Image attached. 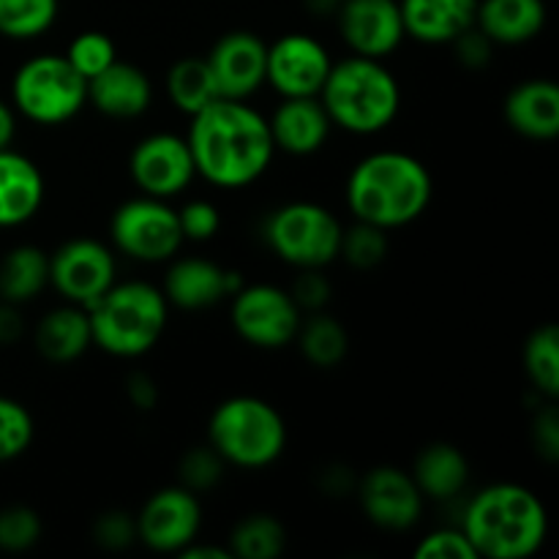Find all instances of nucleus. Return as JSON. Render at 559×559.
I'll return each instance as SVG.
<instances>
[{"instance_id": "f257e3e1", "label": "nucleus", "mask_w": 559, "mask_h": 559, "mask_svg": "<svg viewBox=\"0 0 559 559\" xmlns=\"http://www.w3.org/2000/svg\"><path fill=\"white\" fill-rule=\"evenodd\" d=\"M189 151L197 175L218 189H243L271 167V126L254 107L240 98H216L191 115Z\"/></svg>"}, {"instance_id": "f03ea898", "label": "nucleus", "mask_w": 559, "mask_h": 559, "mask_svg": "<svg viewBox=\"0 0 559 559\" xmlns=\"http://www.w3.org/2000/svg\"><path fill=\"white\" fill-rule=\"evenodd\" d=\"M435 194V180L420 158L404 151H377L355 164L347 180V205L355 222L399 229L420 218Z\"/></svg>"}, {"instance_id": "7ed1b4c3", "label": "nucleus", "mask_w": 559, "mask_h": 559, "mask_svg": "<svg viewBox=\"0 0 559 559\" xmlns=\"http://www.w3.org/2000/svg\"><path fill=\"white\" fill-rule=\"evenodd\" d=\"M462 533L475 555L489 559H524L544 546L549 516L533 489L519 484H495L469 500Z\"/></svg>"}, {"instance_id": "20e7f679", "label": "nucleus", "mask_w": 559, "mask_h": 559, "mask_svg": "<svg viewBox=\"0 0 559 559\" xmlns=\"http://www.w3.org/2000/svg\"><path fill=\"white\" fill-rule=\"evenodd\" d=\"M320 102L333 126L366 136L388 129L396 120L402 87L382 60L353 55L331 66Z\"/></svg>"}, {"instance_id": "39448f33", "label": "nucleus", "mask_w": 559, "mask_h": 559, "mask_svg": "<svg viewBox=\"0 0 559 559\" xmlns=\"http://www.w3.org/2000/svg\"><path fill=\"white\" fill-rule=\"evenodd\" d=\"M167 309V298L153 284H112L85 309L91 317L93 344L115 358H140L162 338Z\"/></svg>"}, {"instance_id": "423d86ee", "label": "nucleus", "mask_w": 559, "mask_h": 559, "mask_svg": "<svg viewBox=\"0 0 559 559\" xmlns=\"http://www.w3.org/2000/svg\"><path fill=\"white\" fill-rule=\"evenodd\" d=\"M207 445L240 469H262L287 448V426L271 402L233 396L218 404L207 424Z\"/></svg>"}, {"instance_id": "0eeeda50", "label": "nucleus", "mask_w": 559, "mask_h": 559, "mask_svg": "<svg viewBox=\"0 0 559 559\" xmlns=\"http://www.w3.org/2000/svg\"><path fill=\"white\" fill-rule=\"evenodd\" d=\"M11 98L22 118L38 126H60L87 104V80L66 55H36L16 69Z\"/></svg>"}, {"instance_id": "6e6552de", "label": "nucleus", "mask_w": 559, "mask_h": 559, "mask_svg": "<svg viewBox=\"0 0 559 559\" xmlns=\"http://www.w3.org/2000/svg\"><path fill=\"white\" fill-rule=\"evenodd\" d=\"M342 233L338 218L317 202H287L265 227L271 249L300 271L331 265L342 249Z\"/></svg>"}, {"instance_id": "1a4fd4ad", "label": "nucleus", "mask_w": 559, "mask_h": 559, "mask_svg": "<svg viewBox=\"0 0 559 559\" xmlns=\"http://www.w3.org/2000/svg\"><path fill=\"white\" fill-rule=\"evenodd\" d=\"M115 246L140 262H167L183 246L178 211L158 197H136L115 211L109 224Z\"/></svg>"}, {"instance_id": "9d476101", "label": "nucleus", "mask_w": 559, "mask_h": 559, "mask_svg": "<svg viewBox=\"0 0 559 559\" xmlns=\"http://www.w3.org/2000/svg\"><path fill=\"white\" fill-rule=\"evenodd\" d=\"M233 328L243 342L260 349H282L295 342L304 322L293 295L273 284H249L233 295Z\"/></svg>"}, {"instance_id": "9b49d317", "label": "nucleus", "mask_w": 559, "mask_h": 559, "mask_svg": "<svg viewBox=\"0 0 559 559\" xmlns=\"http://www.w3.org/2000/svg\"><path fill=\"white\" fill-rule=\"evenodd\" d=\"M136 522V538L162 555H180L202 527L200 500L186 486H167L147 497Z\"/></svg>"}, {"instance_id": "f8f14e48", "label": "nucleus", "mask_w": 559, "mask_h": 559, "mask_svg": "<svg viewBox=\"0 0 559 559\" xmlns=\"http://www.w3.org/2000/svg\"><path fill=\"white\" fill-rule=\"evenodd\" d=\"M49 284L69 304L87 306L115 284V257L93 238H74L49 257Z\"/></svg>"}, {"instance_id": "ddd939ff", "label": "nucleus", "mask_w": 559, "mask_h": 559, "mask_svg": "<svg viewBox=\"0 0 559 559\" xmlns=\"http://www.w3.org/2000/svg\"><path fill=\"white\" fill-rule=\"evenodd\" d=\"M333 60L309 33H287L267 47L265 82L287 96H320Z\"/></svg>"}, {"instance_id": "4468645a", "label": "nucleus", "mask_w": 559, "mask_h": 559, "mask_svg": "<svg viewBox=\"0 0 559 559\" xmlns=\"http://www.w3.org/2000/svg\"><path fill=\"white\" fill-rule=\"evenodd\" d=\"M129 169L136 189L158 200L180 194L197 175L189 142L178 134H151L136 142Z\"/></svg>"}, {"instance_id": "2eb2a0df", "label": "nucleus", "mask_w": 559, "mask_h": 559, "mask_svg": "<svg viewBox=\"0 0 559 559\" xmlns=\"http://www.w3.org/2000/svg\"><path fill=\"white\" fill-rule=\"evenodd\" d=\"M336 22L347 47L364 58H388L407 36L399 0H342Z\"/></svg>"}, {"instance_id": "dca6fc26", "label": "nucleus", "mask_w": 559, "mask_h": 559, "mask_svg": "<svg viewBox=\"0 0 559 559\" xmlns=\"http://www.w3.org/2000/svg\"><path fill=\"white\" fill-rule=\"evenodd\" d=\"M360 508L369 516L371 524L391 533H402L418 524L420 513H424V500L418 484L413 475L404 469L391 467H374L371 473L364 475L360 480Z\"/></svg>"}, {"instance_id": "f3484780", "label": "nucleus", "mask_w": 559, "mask_h": 559, "mask_svg": "<svg viewBox=\"0 0 559 559\" xmlns=\"http://www.w3.org/2000/svg\"><path fill=\"white\" fill-rule=\"evenodd\" d=\"M267 44L251 31L224 33L207 55L222 98L246 102L265 85Z\"/></svg>"}, {"instance_id": "a211bd4d", "label": "nucleus", "mask_w": 559, "mask_h": 559, "mask_svg": "<svg viewBox=\"0 0 559 559\" xmlns=\"http://www.w3.org/2000/svg\"><path fill=\"white\" fill-rule=\"evenodd\" d=\"M238 273L224 271L218 262L202 260V257H183L169 265L164 278V298L178 309L200 311L207 306L222 304L227 295L238 293L243 284L238 282Z\"/></svg>"}, {"instance_id": "6ab92c4d", "label": "nucleus", "mask_w": 559, "mask_h": 559, "mask_svg": "<svg viewBox=\"0 0 559 559\" xmlns=\"http://www.w3.org/2000/svg\"><path fill=\"white\" fill-rule=\"evenodd\" d=\"M267 126L276 151L289 156H311L325 145L333 123L320 96H287L273 109Z\"/></svg>"}, {"instance_id": "aec40b11", "label": "nucleus", "mask_w": 559, "mask_h": 559, "mask_svg": "<svg viewBox=\"0 0 559 559\" xmlns=\"http://www.w3.org/2000/svg\"><path fill=\"white\" fill-rule=\"evenodd\" d=\"M87 102L107 118L131 120L147 112L153 102L151 76L134 63L115 60L102 74L87 80Z\"/></svg>"}, {"instance_id": "412c9836", "label": "nucleus", "mask_w": 559, "mask_h": 559, "mask_svg": "<svg viewBox=\"0 0 559 559\" xmlns=\"http://www.w3.org/2000/svg\"><path fill=\"white\" fill-rule=\"evenodd\" d=\"M404 33L420 44H453L475 25L478 0H399Z\"/></svg>"}, {"instance_id": "4be33fe9", "label": "nucleus", "mask_w": 559, "mask_h": 559, "mask_svg": "<svg viewBox=\"0 0 559 559\" xmlns=\"http://www.w3.org/2000/svg\"><path fill=\"white\" fill-rule=\"evenodd\" d=\"M506 120L516 134L549 142L559 134V87L551 80H527L506 98Z\"/></svg>"}, {"instance_id": "5701e85b", "label": "nucleus", "mask_w": 559, "mask_h": 559, "mask_svg": "<svg viewBox=\"0 0 559 559\" xmlns=\"http://www.w3.org/2000/svg\"><path fill=\"white\" fill-rule=\"evenodd\" d=\"M44 202V175L22 153L0 151V227L31 222Z\"/></svg>"}, {"instance_id": "b1692460", "label": "nucleus", "mask_w": 559, "mask_h": 559, "mask_svg": "<svg viewBox=\"0 0 559 559\" xmlns=\"http://www.w3.org/2000/svg\"><path fill=\"white\" fill-rule=\"evenodd\" d=\"M475 27L491 44H506V47L527 44L546 27V3L544 0H478Z\"/></svg>"}, {"instance_id": "393cba45", "label": "nucleus", "mask_w": 559, "mask_h": 559, "mask_svg": "<svg viewBox=\"0 0 559 559\" xmlns=\"http://www.w3.org/2000/svg\"><path fill=\"white\" fill-rule=\"evenodd\" d=\"M91 344V317L76 304L52 309L36 328V347L49 364H71L82 358Z\"/></svg>"}, {"instance_id": "a878e982", "label": "nucleus", "mask_w": 559, "mask_h": 559, "mask_svg": "<svg viewBox=\"0 0 559 559\" xmlns=\"http://www.w3.org/2000/svg\"><path fill=\"white\" fill-rule=\"evenodd\" d=\"M413 480L429 500H451L467 486L469 462L451 442H431L415 459Z\"/></svg>"}, {"instance_id": "bb28decb", "label": "nucleus", "mask_w": 559, "mask_h": 559, "mask_svg": "<svg viewBox=\"0 0 559 559\" xmlns=\"http://www.w3.org/2000/svg\"><path fill=\"white\" fill-rule=\"evenodd\" d=\"M49 284V257L38 246H16L0 262V298L27 304Z\"/></svg>"}, {"instance_id": "cd10ccee", "label": "nucleus", "mask_w": 559, "mask_h": 559, "mask_svg": "<svg viewBox=\"0 0 559 559\" xmlns=\"http://www.w3.org/2000/svg\"><path fill=\"white\" fill-rule=\"evenodd\" d=\"M167 93L175 107L186 115H197L222 98L207 58H180L167 74Z\"/></svg>"}, {"instance_id": "c85d7f7f", "label": "nucleus", "mask_w": 559, "mask_h": 559, "mask_svg": "<svg viewBox=\"0 0 559 559\" xmlns=\"http://www.w3.org/2000/svg\"><path fill=\"white\" fill-rule=\"evenodd\" d=\"M298 344L304 358L317 369H333L347 358L349 336L342 322L331 314H314L298 328Z\"/></svg>"}, {"instance_id": "c756f323", "label": "nucleus", "mask_w": 559, "mask_h": 559, "mask_svg": "<svg viewBox=\"0 0 559 559\" xmlns=\"http://www.w3.org/2000/svg\"><path fill=\"white\" fill-rule=\"evenodd\" d=\"M287 544L282 522L271 513H251L229 533V551L238 559H276Z\"/></svg>"}, {"instance_id": "7c9ffc66", "label": "nucleus", "mask_w": 559, "mask_h": 559, "mask_svg": "<svg viewBox=\"0 0 559 559\" xmlns=\"http://www.w3.org/2000/svg\"><path fill=\"white\" fill-rule=\"evenodd\" d=\"M60 0H0V36L31 41L58 22Z\"/></svg>"}, {"instance_id": "2f4dec72", "label": "nucleus", "mask_w": 559, "mask_h": 559, "mask_svg": "<svg viewBox=\"0 0 559 559\" xmlns=\"http://www.w3.org/2000/svg\"><path fill=\"white\" fill-rule=\"evenodd\" d=\"M524 371L538 393L555 399L559 393V331L557 325L535 328L524 344Z\"/></svg>"}, {"instance_id": "473e14b6", "label": "nucleus", "mask_w": 559, "mask_h": 559, "mask_svg": "<svg viewBox=\"0 0 559 559\" xmlns=\"http://www.w3.org/2000/svg\"><path fill=\"white\" fill-rule=\"evenodd\" d=\"M36 426L25 404L0 396V464L14 462L31 448Z\"/></svg>"}, {"instance_id": "72a5a7b5", "label": "nucleus", "mask_w": 559, "mask_h": 559, "mask_svg": "<svg viewBox=\"0 0 559 559\" xmlns=\"http://www.w3.org/2000/svg\"><path fill=\"white\" fill-rule=\"evenodd\" d=\"M338 254L358 271L377 267L388 254V233L374 224L355 222L353 227L342 233V249Z\"/></svg>"}, {"instance_id": "f704fd0d", "label": "nucleus", "mask_w": 559, "mask_h": 559, "mask_svg": "<svg viewBox=\"0 0 559 559\" xmlns=\"http://www.w3.org/2000/svg\"><path fill=\"white\" fill-rule=\"evenodd\" d=\"M69 63L80 71L85 80L102 74L107 66H112L118 60V49H115L112 38L102 31H85L69 44V52H66Z\"/></svg>"}, {"instance_id": "c9c22d12", "label": "nucleus", "mask_w": 559, "mask_h": 559, "mask_svg": "<svg viewBox=\"0 0 559 559\" xmlns=\"http://www.w3.org/2000/svg\"><path fill=\"white\" fill-rule=\"evenodd\" d=\"M41 538V519L27 506H9L0 511V549L27 551Z\"/></svg>"}, {"instance_id": "e433bc0d", "label": "nucleus", "mask_w": 559, "mask_h": 559, "mask_svg": "<svg viewBox=\"0 0 559 559\" xmlns=\"http://www.w3.org/2000/svg\"><path fill=\"white\" fill-rule=\"evenodd\" d=\"M178 473H180V486H186V489L191 491L213 489L224 475V459L218 456L211 445L191 448V451H186L183 459H180Z\"/></svg>"}, {"instance_id": "4c0bfd02", "label": "nucleus", "mask_w": 559, "mask_h": 559, "mask_svg": "<svg viewBox=\"0 0 559 559\" xmlns=\"http://www.w3.org/2000/svg\"><path fill=\"white\" fill-rule=\"evenodd\" d=\"M178 224L183 240L205 243V240L216 238L218 227H222V216H218V207L213 202L191 200L178 211Z\"/></svg>"}, {"instance_id": "58836bf2", "label": "nucleus", "mask_w": 559, "mask_h": 559, "mask_svg": "<svg viewBox=\"0 0 559 559\" xmlns=\"http://www.w3.org/2000/svg\"><path fill=\"white\" fill-rule=\"evenodd\" d=\"M418 559H478L473 544L467 540V535L462 533V527L451 530H435V533L426 535L424 540L415 549Z\"/></svg>"}, {"instance_id": "ea45409f", "label": "nucleus", "mask_w": 559, "mask_h": 559, "mask_svg": "<svg viewBox=\"0 0 559 559\" xmlns=\"http://www.w3.org/2000/svg\"><path fill=\"white\" fill-rule=\"evenodd\" d=\"M93 538L104 549H126L136 540V522L123 511H109L93 524Z\"/></svg>"}, {"instance_id": "a19ab883", "label": "nucleus", "mask_w": 559, "mask_h": 559, "mask_svg": "<svg viewBox=\"0 0 559 559\" xmlns=\"http://www.w3.org/2000/svg\"><path fill=\"white\" fill-rule=\"evenodd\" d=\"M289 295H293L295 304L300 306V311L304 309L317 311L331 300V284H328V278L322 276L320 267H306V271L298 276V282H295L293 293Z\"/></svg>"}, {"instance_id": "79ce46f5", "label": "nucleus", "mask_w": 559, "mask_h": 559, "mask_svg": "<svg viewBox=\"0 0 559 559\" xmlns=\"http://www.w3.org/2000/svg\"><path fill=\"white\" fill-rule=\"evenodd\" d=\"M453 47H456L459 63L467 66V69H484V66L491 63V47L495 44L473 25L453 41Z\"/></svg>"}, {"instance_id": "37998d69", "label": "nucleus", "mask_w": 559, "mask_h": 559, "mask_svg": "<svg viewBox=\"0 0 559 559\" xmlns=\"http://www.w3.org/2000/svg\"><path fill=\"white\" fill-rule=\"evenodd\" d=\"M533 442L538 456L546 462H557L559 459V415L555 407L540 409L538 418L533 420Z\"/></svg>"}, {"instance_id": "c03bdc74", "label": "nucleus", "mask_w": 559, "mask_h": 559, "mask_svg": "<svg viewBox=\"0 0 559 559\" xmlns=\"http://www.w3.org/2000/svg\"><path fill=\"white\" fill-rule=\"evenodd\" d=\"M126 393H129V399L134 402L136 409H153V404H156L158 399L156 385H153V380L145 374V371H134V374L129 377V388H126Z\"/></svg>"}, {"instance_id": "a18cd8bd", "label": "nucleus", "mask_w": 559, "mask_h": 559, "mask_svg": "<svg viewBox=\"0 0 559 559\" xmlns=\"http://www.w3.org/2000/svg\"><path fill=\"white\" fill-rule=\"evenodd\" d=\"M22 336V317L14 304H0V344H11Z\"/></svg>"}, {"instance_id": "49530a36", "label": "nucleus", "mask_w": 559, "mask_h": 559, "mask_svg": "<svg viewBox=\"0 0 559 559\" xmlns=\"http://www.w3.org/2000/svg\"><path fill=\"white\" fill-rule=\"evenodd\" d=\"M183 559H233V551L224 549V546H207V544H189L180 551Z\"/></svg>"}, {"instance_id": "de8ad7c7", "label": "nucleus", "mask_w": 559, "mask_h": 559, "mask_svg": "<svg viewBox=\"0 0 559 559\" xmlns=\"http://www.w3.org/2000/svg\"><path fill=\"white\" fill-rule=\"evenodd\" d=\"M16 134V115L5 102H0V151L11 147Z\"/></svg>"}, {"instance_id": "09e8293b", "label": "nucleus", "mask_w": 559, "mask_h": 559, "mask_svg": "<svg viewBox=\"0 0 559 559\" xmlns=\"http://www.w3.org/2000/svg\"><path fill=\"white\" fill-rule=\"evenodd\" d=\"M338 3H342V0H306V5H309L314 14H336Z\"/></svg>"}]
</instances>
